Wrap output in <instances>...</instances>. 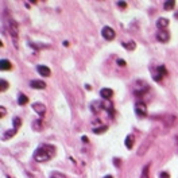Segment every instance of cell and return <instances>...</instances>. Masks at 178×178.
<instances>
[{
    "label": "cell",
    "mask_w": 178,
    "mask_h": 178,
    "mask_svg": "<svg viewBox=\"0 0 178 178\" xmlns=\"http://www.w3.org/2000/svg\"><path fill=\"white\" fill-rule=\"evenodd\" d=\"M49 148H51V146H42L38 147L34 151V159L38 162H46L49 161L50 158H53L54 153H49Z\"/></svg>",
    "instance_id": "cell-1"
},
{
    "label": "cell",
    "mask_w": 178,
    "mask_h": 178,
    "mask_svg": "<svg viewBox=\"0 0 178 178\" xmlns=\"http://www.w3.org/2000/svg\"><path fill=\"white\" fill-rule=\"evenodd\" d=\"M148 91V84L147 82H144V81H136L135 85H134V92H135V94H138V96H142L143 93H146V92Z\"/></svg>",
    "instance_id": "cell-2"
},
{
    "label": "cell",
    "mask_w": 178,
    "mask_h": 178,
    "mask_svg": "<svg viewBox=\"0 0 178 178\" xmlns=\"http://www.w3.org/2000/svg\"><path fill=\"white\" fill-rule=\"evenodd\" d=\"M135 112H136V115L140 116V117H143V116L147 115V107L144 103L142 101H138L135 104Z\"/></svg>",
    "instance_id": "cell-3"
},
{
    "label": "cell",
    "mask_w": 178,
    "mask_h": 178,
    "mask_svg": "<svg viewBox=\"0 0 178 178\" xmlns=\"http://www.w3.org/2000/svg\"><path fill=\"white\" fill-rule=\"evenodd\" d=\"M101 35L107 39V41H112V39L115 38L116 34H115V31H113V28L105 26V27H103V30H101Z\"/></svg>",
    "instance_id": "cell-4"
},
{
    "label": "cell",
    "mask_w": 178,
    "mask_h": 178,
    "mask_svg": "<svg viewBox=\"0 0 178 178\" xmlns=\"http://www.w3.org/2000/svg\"><path fill=\"white\" fill-rule=\"evenodd\" d=\"M32 108H34V111L38 113L39 116H43L46 112V107L45 104H42V103H34L32 104Z\"/></svg>",
    "instance_id": "cell-5"
},
{
    "label": "cell",
    "mask_w": 178,
    "mask_h": 178,
    "mask_svg": "<svg viewBox=\"0 0 178 178\" xmlns=\"http://www.w3.org/2000/svg\"><path fill=\"white\" fill-rule=\"evenodd\" d=\"M169 38H170V35H169L167 31H165V30H161V31L157 32V39L159 42H167Z\"/></svg>",
    "instance_id": "cell-6"
},
{
    "label": "cell",
    "mask_w": 178,
    "mask_h": 178,
    "mask_svg": "<svg viewBox=\"0 0 178 178\" xmlns=\"http://www.w3.org/2000/svg\"><path fill=\"white\" fill-rule=\"evenodd\" d=\"M100 96H101L103 98H105V100H109V98L113 96V91L109 89V88H103L101 91H100Z\"/></svg>",
    "instance_id": "cell-7"
},
{
    "label": "cell",
    "mask_w": 178,
    "mask_h": 178,
    "mask_svg": "<svg viewBox=\"0 0 178 178\" xmlns=\"http://www.w3.org/2000/svg\"><path fill=\"white\" fill-rule=\"evenodd\" d=\"M30 87L34 88V89H45L46 82H43V81H41V80H32L31 82H30Z\"/></svg>",
    "instance_id": "cell-8"
},
{
    "label": "cell",
    "mask_w": 178,
    "mask_h": 178,
    "mask_svg": "<svg viewBox=\"0 0 178 178\" xmlns=\"http://www.w3.org/2000/svg\"><path fill=\"white\" fill-rule=\"evenodd\" d=\"M37 69H38L39 74H41V76H43V77H49L50 74H51L50 69H49L47 66H45V65H39V66L37 68Z\"/></svg>",
    "instance_id": "cell-9"
},
{
    "label": "cell",
    "mask_w": 178,
    "mask_h": 178,
    "mask_svg": "<svg viewBox=\"0 0 178 178\" xmlns=\"http://www.w3.org/2000/svg\"><path fill=\"white\" fill-rule=\"evenodd\" d=\"M167 26H169V19H166V18H159L157 20V27L161 28V30L166 28Z\"/></svg>",
    "instance_id": "cell-10"
},
{
    "label": "cell",
    "mask_w": 178,
    "mask_h": 178,
    "mask_svg": "<svg viewBox=\"0 0 178 178\" xmlns=\"http://www.w3.org/2000/svg\"><path fill=\"white\" fill-rule=\"evenodd\" d=\"M16 131H18L16 128H11V129H8V131H6V132L3 134V139L4 140H8L10 138H12V136L16 134Z\"/></svg>",
    "instance_id": "cell-11"
},
{
    "label": "cell",
    "mask_w": 178,
    "mask_h": 178,
    "mask_svg": "<svg viewBox=\"0 0 178 178\" xmlns=\"http://www.w3.org/2000/svg\"><path fill=\"white\" fill-rule=\"evenodd\" d=\"M0 65H1V70H10L11 68H12V65H11V62L8 61V59H1L0 61Z\"/></svg>",
    "instance_id": "cell-12"
},
{
    "label": "cell",
    "mask_w": 178,
    "mask_h": 178,
    "mask_svg": "<svg viewBox=\"0 0 178 178\" xmlns=\"http://www.w3.org/2000/svg\"><path fill=\"white\" fill-rule=\"evenodd\" d=\"M124 143H126V147L128 148V150H131L134 146V136L132 135H128L126 138V140H124Z\"/></svg>",
    "instance_id": "cell-13"
},
{
    "label": "cell",
    "mask_w": 178,
    "mask_h": 178,
    "mask_svg": "<svg viewBox=\"0 0 178 178\" xmlns=\"http://www.w3.org/2000/svg\"><path fill=\"white\" fill-rule=\"evenodd\" d=\"M28 103V97L26 96V94H23V93H20L19 94V97H18V104L19 105H25V104H27Z\"/></svg>",
    "instance_id": "cell-14"
},
{
    "label": "cell",
    "mask_w": 178,
    "mask_h": 178,
    "mask_svg": "<svg viewBox=\"0 0 178 178\" xmlns=\"http://www.w3.org/2000/svg\"><path fill=\"white\" fill-rule=\"evenodd\" d=\"M122 46L123 47H126L127 50H134L136 47V43L134 42V41H129V42H123Z\"/></svg>",
    "instance_id": "cell-15"
},
{
    "label": "cell",
    "mask_w": 178,
    "mask_h": 178,
    "mask_svg": "<svg viewBox=\"0 0 178 178\" xmlns=\"http://www.w3.org/2000/svg\"><path fill=\"white\" fill-rule=\"evenodd\" d=\"M174 6H175L174 0H169V1H166V3L163 4L165 10H173V8H174Z\"/></svg>",
    "instance_id": "cell-16"
},
{
    "label": "cell",
    "mask_w": 178,
    "mask_h": 178,
    "mask_svg": "<svg viewBox=\"0 0 178 178\" xmlns=\"http://www.w3.org/2000/svg\"><path fill=\"white\" fill-rule=\"evenodd\" d=\"M148 169H150V165L144 166L143 171H142V177H140V178H148Z\"/></svg>",
    "instance_id": "cell-17"
},
{
    "label": "cell",
    "mask_w": 178,
    "mask_h": 178,
    "mask_svg": "<svg viewBox=\"0 0 178 178\" xmlns=\"http://www.w3.org/2000/svg\"><path fill=\"white\" fill-rule=\"evenodd\" d=\"M157 70L162 74V76H167V70H166V68H165L163 65H161V66H158V68H157Z\"/></svg>",
    "instance_id": "cell-18"
},
{
    "label": "cell",
    "mask_w": 178,
    "mask_h": 178,
    "mask_svg": "<svg viewBox=\"0 0 178 178\" xmlns=\"http://www.w3.org/2000/svg\"><path fill=\"white\" fill-rule=\"evenodd\" d=\"M107 128H108L107 126H103V127H100V128H94L93 132L94 134H101V132H105V131H107Z\"/></svg>",
    "instance_id": "cell-19"
},
{
    "label": "cell",
    "mask_w": 178,
    "mask_h": 178,
    "mask_svg": "<svg viewBox=\"0 0 178 178\" xmlns=\"http://www.w3.org/2000/svg\"><path fill=\"white\" fill-rule=\"evenodd\" d=\"M12 123H14V126H15V128H19L20 127V124H22V122H20V117H14V120H12Z\"/></svg>",
    "instance_id": "cell-20"
},
{
    "label": "cell",
    "mask_w": 178,
    "mask_h": 178,
    "mask_svg": "<svg viewBox=\"0 0 178 178\" xmlns=\"http://www.w3.org/2000/svg\"><path fill=\"white\" fill-rule=\"evenodd\" d=\"M0 84H1V88H0V91H1V92H4L8 88V82H7V81L1 80V81H0Z\"/></svg>",
    "instance_id": "cell-21"
},
{
    "label": "cell",
    "mask_w": 178,
    "mask_h": 178,
    "mask_svg": "<svg viewBox=\"0 0 178 178\" xmlns=\"http://www.w3.org/2000/svg\"><path fill=\"white\" fill-rule=\"evenodd\" d=\"M162 77H163V76H162V74H161V73H159V72H158V70H157V73H154L153 78H154V80H155V81H161V80H162Z\"/></svg>",
    "instance_id": "cell-22"
},
{
    "label": "cell",
    "mask_w": 178,
    "mask_h": 178,
    "mask_svg": "<svg viewBox=\"0 0 178 178\" xmlns=\"http://www.w3.org/2000/svg\"><path fill=\"white\" fill-rule=\"evenodd\" d=\"M159 178H170V174L166 173V171H162L161 174H159Z\"/></svg>",
    "instance_id": "cell-23"
},
{
    "label": "cell",
    "mask_w": 178,
    "mask_h": 178,
    "mask_svg": "<svg viewBox=\"0 0 178 178\" xmlns=\"http://www.w3.org/2000/svg\"><path fill=\"white\" fill-rule=\"evenodd\" d=\"M117 65H119V66H126L127 63H126L124 59H117Z\"/></svg>",
    "instance_id": "cell-24"
},
{
    "label": "cell",
    "mask_w": 178,
    "mask_h": 178,
    "mask_svg": "<svg viewBox=\"0 0 178 178\" xmlns=\"http://www.w3.org/2000/svg\"><path fill=\"white\" fill-rule=\"evenodd\" d=\"M117 6H119V7H122V8H126L127 7V3H126V1H119Z\"/></svg>",
    "instance_id": "cell-25"
},
{
    "label": "cell",
    "mask_w": 178,
    "mask_h": 178,
    "mask_svg": "<svg viewBox=\"0 0 178 178\" xmlns=\"http://www.w3.org/2000/svg\"><path fill=\"white\" fill-rule=\"evenodd\" d=\"M82 142H85V143H88V138H87V136H82Z\"/></svg>",
    "instance_id": "cell-26"
},
{
    "label": "cell",
    "mask_w": 178,
    "mask_h": 178,
    "mask_svg": "<svg viewBox=\"0 0 178 178\" xmlns=\"http://www.w3.org/2000/svg\"><path fill=\"white\" fill-rule=\"evenodd\" d=\"M1 108V116H4V107H0Z\"/></svg>",
    "instance_id": "cell-27"
},
{
    "label": "cell",
    "mask_w": 178,
    "mask_h": 178,
    "mask_svg": "<svg viewBox=\"0 0 178 178\" xmlns=\"http://www.w3.org/2000/svg\"><path fill=\"white\" fill-rule=\"evenodd\" d=\"M104 178H113V177H112V175H105Z\"/></svg>",
    "instance_id": "cell-28"
},
{
    "label": "cell",
    "mask_w": 178,
    "mask_h": 178,
    "mask_svg": "<svg viewBox=\"0 0 178 178\" xmlns=\"http://www.w3.org/2000/svg\"><path fill=\"white\" fill-rule=\"evenodd\" d=\"M8 178H11V177H8Z\"/></svg>",
    "instance_id": "cell-29"
},
{
    "label": "cell",
    "mask_w": 178,
    "mask_h": 178,
    "mask_svg": "<svg viewBox=\"0 0 178 178\" xmlns=\"http://www.w3.org/2000/svg\"><path fill=\"white\" fill-rule=\"evenodd\" d=\"M53 178H54V177H53Z\"/></svg>",
    "instance_id": "cell-30"
}]
</instances>
